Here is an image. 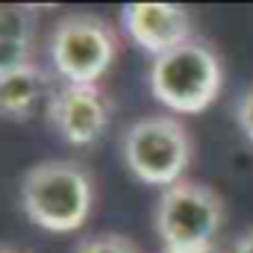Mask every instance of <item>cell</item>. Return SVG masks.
Listing matches in <instances>:
<instances>
[{"mask_svg": "<svg viewBox=\"0 0 253 253\" xmlns=\"http://www.w3.org/2000/svg\"><path fill=\"white\" fill-rule=\"evenodd\" d=\"M36 65V15L30 6H0V74Z\"/></svg>", "mask_w": 253, "mask_h": 253, "instance_id": "obj_9", "label": "cell"}, {"mask_svg": "<svg viewBox=\"0 0 253 253\" xmlns=\"http://www.w3.org/2000/svg\"><path fill=\"white\" fill-rule=\"evenodd\" d=\"M162 253H227L221 245H206V248H189V251H162Z\"/></svg>", "mask_w": 253, "mask_h": 253, "instance_id": "obj_13", "label": "cell"}, {"mask_svg": "<svg viewBox=\"0 0 253 253\" xmlns=\"http://www.w3.org/2000/svg\"><path fill=\"white\" fill-rule=\"evenodd\" d=\"M0 253H24V251H18V248H12V245H0Z\"/></svg>", "mask_w": 253, "mask_h": 253, "instance_id": "obj_14", "label": "cell"}, {"mask_svg": "<svg viewBox=\"0 0 253 253\" xmlns=\"http://www.w3.org/2000/svg\"><path fill=\"white\" fill-rule=\"evenodd\" d=\"M74 253H141L138 245L121 233H94L77 242Z\"/></svg>", "mask_w": 253, "mask_h": 253, "instance_id": "obj_10", "label": "cell"}, {"mask_svg": "<svg viewBox=\"0 0 253 253\" xmlns=\"http://www.w3.org/2000/svg\"><path fill=\"white\" fill-rule=\"evenodd\" d=\"M236 124L242 129V135L253 144V85L239 97V103H236Z\"/></svg>", "mask_w": 253, "mask_h": 253, "instance_id": "obj_11", "label": "cell"}, {"mask_svg": "<svg viewBox=\"0 0 253 253\" xmlns=\"http://www.w3.org/2000/svg\"><path fill=\"white\" fill-rule=\"evenodd\" d=\"M94 177L74 159L36 162L21 180L24 215L47 233H77L94 209Z\"/></svg>", "mask_w": 253, "mask_h": 253, "instance_id": "obj_1", "label": "cell"}, {"mask_svg": "<svg viewBox=\"0 0 253 253\" xmlns=\"http://www.w3.org/2000/svg\"><path fill=\"white\" fill-rule=\"evenodd\" d=\"M121 36L118 30L91 12H74L50 30L47 53L56 77L74 85H97L100 77L118 59Z\"/></svg>", "mask_w": 253, "mask_h": 253, "instance_id": "obj_4", "label": "cell"}, {"mask_svg": "<svg viewBox=\"0 0 253 253\" xmlns=\"http://www.w3.org/2000/svg\"><path fill=\"white\" fill-rule=\"evenodd\" d=\"M50 129L74 147L97 144L112 121V100L100 85H74L62 83L47 103Z\"/></svg>", "mask_w": 253, "mask_h": 253, "instance_id": "obj_6", "label": "cell"}, {"mask_svg": "<svg viewBox=\"0 0 253 253\" xmlns=\"http://www.w3.org/2000/svg\"><path fill=\"white\" fill-rule=\"evenodd\" d=\"M227 253H253V230L242 233V236L233 242V248H230Z\"/></svg>", "mask_w": 253, "mask_h": 253, "instance_id": "obj_12", "label": "cell"}, {"mask_svg": "<svg viewBox=\"0 0 253 253\" xmlns=\"http://www.w3.org/2000/svg\"><path fill=\"white\" fill-rule=\"evenodd\" d=\"M121 27L153 59L194 39V18L177 3H129L121 9Z\"/></svg>", "mask_w": 253, "mask_h": 253, "instance_id": "obj_7", "label": "cell"}, {"mask_svg": "<svg viewBox=\"0 0 253 253\" xmlns=\"http://www.w3.org/2000/svg\"><path fill=\"white\" fill-rule=\"evenodd\" d=\"M56 80L42 65H27L9 74H0V118L30 121L39 112H47L50 97L56 94Z\"/></svg>", "mask_w": 253, "mask_h": 253, "instance_id": "obj_8", "label": "cell"}, {"mask_svg": "<svg viewBox=\"0 0 253 253\" xmlns=\"http://www.w3.org/2000/svg\"><path fill=\"white\" fill-rule=\"evenodd\" d=\"M121 156L135 180L168 189L186 180L194 159V141L189 126L177 115H141L126 124L121 135Z\"/></svg>", "mask_w": 253, "mask_h": 253, "instance_id": "obj_3", "label": "cell"}, {"mask_svg": "<svg viewBox=\"0 0 253 253\" xmlns=\"http://www.w3.org/2000/svg\"><path fill=\"white\" fill-rule=\"evenodd\" d=\"M150 94L171 115H197L209 109L224 88V65L218 50L191 39L150 62Z\"/></svg>", "mask_w": 253, "mask_h": 253, "instance_id": "obj_2", "label": "cell"}, {"mask_svg": "<svg viewBox=\"0 0 253 253\" xmlns=\"http://www.w3.org/2000/svg\"><path fill=\"white\" fill-rule=\"evenodd\" d=\"M224 218L227 209L221 194L197 180H180L162 189L153 209V227L162 242V251L218 245Z\"/></svg>", "mask_w": 253, "mask_h": 253, "instance_id": "obj_5", "label": "cell"}]
</instances>
